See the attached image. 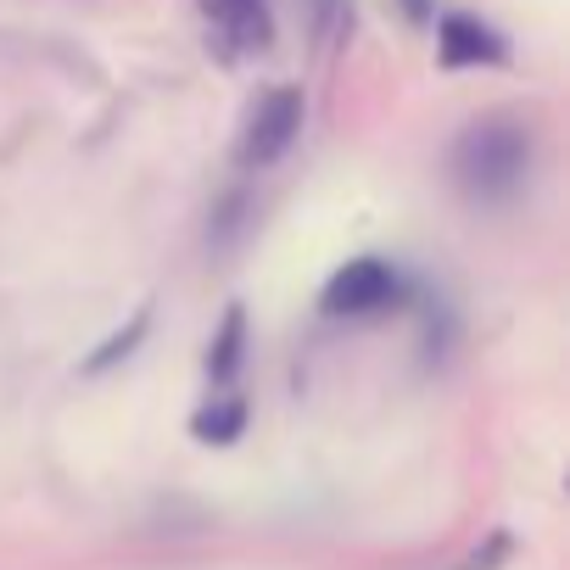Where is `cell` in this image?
<instances>
[{"mask_svg": "<svg viewBox=\"0 0 570 570\" xmlns=\"http://www.w3.org/2000/svg\"><path fill=\"white\" fill-rule=\"evenodd\" d=\"M525 179H531V129L520 118L487 112L453 140V185L470 202L498 207V202L520 196Z\"/></svg>", "mask_w": 570, "mask_h": 570, "instance_id": "cell-1", "label": "cell"}, {"mask_svg": "<svg viewBox=\"0 0 570 570\" xmlns=\"http://www.w3.org/2000/svg\"><path fill=\"white\" fill-rule=\"evenodd\" d=\"M403 297H409V279L397 274V263H386V257H353L347 268L331 274L320 308H325V320H375V314L397 308Z\"/></svg>", "mask_w": 570, "mask_h": 570, "instance_id": "cell-2", "label": "cell"}, {"mask_svg": "<svg viewBox=\"0 0 570 570\" xmlns=\"http://www.w3.org/2000/svg\"><path fill=\"white\" fill-rule=\"evenodd\" d=\"M297 129H303V96H297L292 85H279V90L257 96V101H252V112H246V124H240L235 163H240L246 174H257V168L279 163L285 151H292Z\"/></svg>", "mask_w": 570, "mask_h": 570, "instance_id": "cell-3", "label": "cell"}, {"mask_svg": "<svg viewBox=\"0 0 570 570\" xmlns=\"http://www.w3.org/2000/svg\"><path fill=\"white\" fill-rule=\"evenodd\" d=\"M202 18H207L213 46L229 62L263 57L274 46V12H268V0H202Z\"/></svg>", "mask_w": 570, "mask_h": 570, "instance_id": "cell-4", "label": "cell"}, {"mask_svg": "<svg viewBox=\"0 0 570 570\" xmlns=\"http://www.w3.org/2000/svg\"><path fill=\"white\" fill-rule=\"evenodd\" d=\"M436 57L448 68H481V62H503V40L487 23H475V18H442Z\"/></svg>", "mask_w": 570, "mask_h": 570, "instance_id": "cell-5", "label": "cell"}, {"mask_svg": "<svg viewBox=\"0 0 570 570\" xmlns=\"http://www.w3.org/2000/svg\"><path fill=\"white\" fill-rule=\"evenodd\" d=\"M240 347H246V314H240V308H229V314H224L218 342L207 347V375H213V386H218V392H229V386H235V375H240Z\"/></svg>", "mask_w": 570, "mask_h": 570, "instance_id": "cell-6", "label": "cell"}, {"mask_svg": "<svg viewBox=\"0 0 570 570\" xmlns=\"http://www.w3.org/2000/svg\"><path fill=\"white\" fill-rule=\"evenodd\" d=\"M240 425H246V403H240L235 392H218V397L196 414V425H190V431H196L202 442H218V448H224V442H235V436H240Z\"/></svg>", "mask_w": 570, "mask_h": 570, "instance_id": "cell-7", "label": "cell"}]
</instances>
